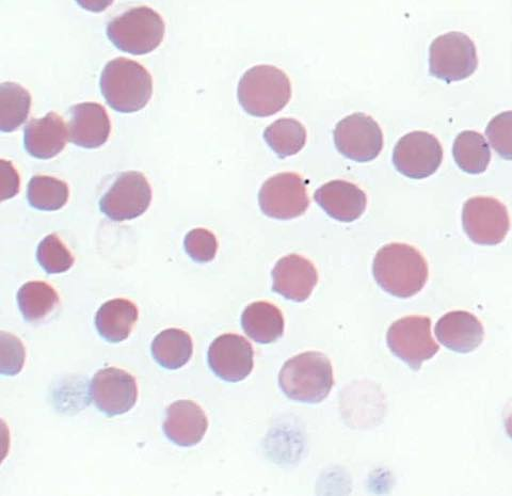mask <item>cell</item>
Returning <instances> with one entry per match:
<instances>
[{"instance_id":"cell-1","label":"cell","mask_w":512,"mask_h":496,"mask_svg":"<svg viewBox=\"0 0 512 496\" xmlns=\"http://www.w3.org/2000/svg\"><path fill=\"white\" fill-rule=\"evenodd\" d=\"M373 274L383 291L407 299L423 290L429 269L418 249L407 244L393 243L383 246L377 252Z\"/></svg>"},{"instance_id":"cell-2","label":"cell","mask_w":512,"mask_h":496,"mask_svg":"<svg viewBox=\"0 0 512 496\" xmlns=\"http://www.w3.org/2000/svg\"><path fill=\"white\" fill-rule=\"evenodd\" d=\"M279 384L283 393L295 402L319 404L334 386L332 364L320 352H304L283 365Z\"/></svg>"},{"instance_id":"cell-3","label":"cell","mask_w":512,"mask_h":496,"mask_svg":"<svg viewBox=\"0 0 512 496\" xmlns=\"http://www.w3.org/2000/svg\"><path fill=\"white\" fill-rule=\"evenodd\" d=\"M101 91L112 109L122 114H133L150 102L152 76L140 63L117 58L106 64L101 76Z\"/></svg>"},{"instance_id":"cell-4","label":"cell","mask_w":512,"mask_h":496,"mask_svg":"<svg viewBox=\"0 0 512 496\" xmlns=\"http://www.w3.org/2000/svg\"><path fill=\"white\" fill-rule=\"evenodd\" d=\"M237 96L240 106L253 117L278 114L292 99L290 78L274 66H256L240 79Z\"/></svg>"},{"instance_id":"cell-5","label":"cell","mask_w":512,"mask_h":496,"mask_svg":"<svg viewBox=\"0 0 512 496\" xmlns=\"http://www.w3.org/2000/svg\"><path fill=\"white\" fill-rule=\"evenodd\" d=\"M165 22L149 7H138L117 16L107 27L108 39L118 50L140 56L156 50L165 37Z\"/></svg>"},{"instance_id":"cell-6","label":"cell","mask_w":512,"mask_h":496,"mask_svg":"<svg viewBox=\"0 0 512 496\" xmlns=\"http://www.w3.org/2000/svg\"><path fill=\"white\" fill-rule=\"evenodd\" d=\"M477 66L475 44L462 32H448L430 45L429 72L446 83L470 77Z\"/></svg>"},{"instance_id":"cell-7","label":"cell","mask_w":512,"mask_h":496,"mask_svg":"<svg viewBox=\"0 0 512 496\" xmlns=\"http://www.w3.org/2000/svg\"><path fill=\"white\" fill-rule=\"evenodd\" d=\"M387 342L392 354L413 371H420L422 364L440 350L431 335V320L424 316L396 320L388 331Z\"/></svg>"},{"instance_id":"cell-8","label":"cell","mask_w":512,"mask_h":496,"mask_svg":"<svg viewBox=\"0 0 512 496\" xmlns=\"http://www.w3.org/2000/svg\"><path fill=\"white\" fill-rule=\"evenodd\" d=\"M262 212L274 219L290 220L308 211L310 199L306 181L296 173H279L267 180L259 194Z\"/></svg>"},{"instance_id":"cell-9","label":"cell","mask_w":512,"mask_h":496,"mask_svg":"<svg viewBox=\"0 0 512 496\" xmlns=\"http://www.w3.org/2000/svg\"><path fill=\"white\" fill-rule=\"evenodd\" d=\"M464 232L473 243L483 246L499 245L510 229L506 206L498 199L475 197L463 206Z\"/></svg>"},{"instance_id":"cell-10","label":"cell","mask_w":512,"mask_h":496,"mask_svg":"<svg viewBox=\"0 0 512 496\" xmlns=\"http://www.w3.org/2000/svg\"><path fill=\"white\" fill-rule=\"evenodd\" d=\"M152 189L142 173H122L100 200V210L110 220H133L148 211Z\"/></svg>"},{"instance_id":"cell-11","label":"cell","mask_w":512,"mask_h":496,"mask_svg":"<svg viewBox=\"0 0 512 496\" xmlns=\"http://www.w3.org/2000/svg\"><path fill=\"white\" fill-rule=\"evenodd\" d=\"M333 138L336 149L357 163L372 162L383 148V134L379 124L361 112L341 120L335 126Z\"/></svg>"},{"instance_id":"cell-12","label":"cell","mask_w":512,"mask_h":496,"mask_svg":"<svg viewBox=\"0 0 512 496\" xmlns=\"http://www.w3.org/2000/svg\"><path fill=\"white\" fill-rule=\"evenodd\" d=\"M443 160L440 141L426 132H412L399 139L393 164L399 173L412 180H423L436 173Z\"/></svg>"},{"instance_id":"cell-13","label":"cell","mask_w":512,"mask_h":496,"mask_svg":"<svg viewBox=\"0 0 512 496\" xmlns=\"http://www.w3.org/2000/svg\"><path fill=\"white\" fill-rule=\"evenodd\" d=\"M90 396L96 408L107 416L121 415L136 405L137 382L132 374L120 368L108 367L93 377Z\"/></svg>"},{"instance_id":"cell-14","label":"cell","mask_w":512,"mask_h":496,"mask_svg":"<svg viewBox=\"0 0 512 496\" xmlns=\"http://www.w3.org/2000/svg\"><path fill=\"white\" fill-rule=\"evenodd\" d=\"M208 365L220 379L239 382L246 379L254 366L252 345L237 334H223L208 349Z\"/></svg>"},{"instance_id":"cell-15","label":"cell","mask_w":512,"mask_h":496,"mask_svg":"<svg viewBox=\"0 0 512 496\" xmlns=\"http://www.w3.org/2000/svg\"><path fill=\"white\" fill-rule=\"evenodd\" d=\"M271 275L272 291L295 302L308 300L318 283V272L313 263L298 254L284 256Z\"/></svg>"},{"instance_id":"cell-16","label":"cell","mask_w":512,"mask_h":496,"mask_svg":"<svg viewBox=\"0 0 512 496\" xmlns=\"http://www.w3.org/2000/svg\"><path fill=\"white\" fill-rule=\"evenodd\" d=\"M316 203L333 219L341 222H354L366 210L365 192L350 182L336 180L315 191Z\"/></svg>"},{"instance_id":"cell-17","label":"cell","mask_w":512,"mask_h":496,"mask_svg":"<svg viewBox=\"0 0 512 496\" xmlns=\"http://www.w3.org/2000/svg\"><path fill=\"white\" fill-rule=\"evenodd\" d=\"M435 332L442 345L458 354H470L485 339L483 324L467 311L446 313L439 319Z\"/></svg>"},{"instance_id":"cell-18","label":"cell","mask_w":512,"mask_h":496,"mask_svg":"<svg viewBox=\"0 0 512 496\" xmlns=\"http://www.w3.org/2000/svg\"><path fill=\"white\" fill-rule=\"evenodd\" d=\"M69 139L75 146L98 149L107 142L111 125L105 108L96 103H83L71 108Z\"/></svg>"},{"instance_id":"cell-19","label":"cell","mask_w":512,"mask_h":496,"mask_svg":"<svg viewBox=\"0 0 512 496\" xmlns=\"http://www.w3.org/2000/svg\"><path fill=\"white\" fill-rule=\"evenodd\" d=\"M207 428L206 414L191 400H179L168 407L164 431L174 444L183 447L195 446L203 440Z\"/></svg>"},{"instance_id":"cell-20","label":"cell","mask_w":512,"mask_h":496,"mask_svg":"<svg viewBox=\"0 0 512 496\" xmlns=\"http://www.w3.org/2000/svg\"><path fill=\"white\" fill-rule=\"evenodd\" d=\"M69 138L63 119L50 112L44 118L31 120L25 127L24 146L32 157L51 159L60 154Z\"/></svg>"},{"instance_id":"cell-21","label":"cell","mask_w":512,"mask_h":496,"mask_svg":"<svg viewBox=\"0 0 512 496\" xmlns=\"http://www.w3.org/2000/svg\"><path fill=\"white\" fill-rule=\"evenodd\" d=\"M138 315V308L132 301L112 299L105 302L96 313L95 327L107 342L121 343L131 335Z\"/></svg>"},{"instance_id":"cell-22","label":"cell","mask_w":512,"mask_h":496,"mask_svg":"<svg viewBox=\"0 0 512 496\" xmlns=\"http://www.w3.org/2000/svg\"><path fill=\"white\" fill-rule=\"evenodd\" d=\"M242 326L254 342L271 344L282 338L284 317L275 304L265 301L253 302L242 315Z\"/></svg>"},{"instance_id":"cell-23","label":"cell","mask_w":512,"mask_h":496,"mask_svg":"<svg viewBox=\"0 0 512 496\" xmlns=\"http://www.w3.org/2000/svg\"><path fill=\"white\" fill-rule=\"evenodd\" d=\"M154 360L166 370H179L186 365L194 354L191 336L181 329H167L160 332L152 346Z\"/></svg>"},{"instance_id":"cell-24","label":"cell","mask_w":512,"mask_h":496,"mask_svg":"<svg viewBox=\"0 0 512 496\" xmlns=\"http://www.w3.org/2000/svg\"><path fill=\"white\" fill-rule=\"evenodd\" d=\"M18 303L26 322L38 323L57 308L59 296L51 285L31 281L20 288Z\"/></svg>"},{"instance_id":"cell-25","label":"cell","mask_w":512,"mask_h":496,"mask_svg":"<svg viewBox=\"0 0 512 496\" xmlns=\"http://www.w3.org/2000/svg\"><path fill=\"white\" fill-rule=\"evenodd\" d=\"M453 155L457 166L470 174L484 173L491 160V152L482 134L462 132L455 140Z\"/></svg>"},{"instance_id":"cell-26","label":"cell","mask_w":512,"mask_h":496,"mask_svg":"<svg viewBox=\"0 0 512 496\" xmlns=\"http://www.w3.org/2000/svg\"><path fill=\"white\" fill-rule=\"evenodd\" d=\"M264 139L280 158H286L298 154L306 146L307 131L299 121L282 118L266 128Z\"/></svg>"},{"instance_id":"cell-27","label":"cell","mask_w":512,"mask_h":496,"mask_svg":"<svg viewBox=\"0 0 512 496\" xmlns=\"http://www.w3.org/2000/svg\"><path fill=\"white\" fill-rule=\"evenodd\" d=\"M31 95L22 86L4 83L0 86V130L11 133L20 128L28 118Z\"/></svg>"},{"instance_id":"cell-28","label":"cell","mask_w":512,"mask_h":496,"mask_svg":"<svg viewBox=\"0 0 512 496\" xmlns=\"http://www.w3.org/2000/svg\"><path fill=\"white\" fill-rule=\"evenodd\" d=\"M69 187L66 183L47 175H36L28 184L27 199L39 211L60 210L69 200Z\"/></svg>"},{"instance_id":"cell-29","label":"cell","mask_w":512,"mask_h":496,"mask_svg":"<svg viewBox=\"0 0 512 496\" xmlns=\"http://www.w3.org/2000/svg\"><path fill=\"white\" fill-rule=\"evenodd\" d=\"M40 266L50 275L63 274L74 265V256L56 235H47L37 250Z\"/></svg>"},{"instance_id":"cell-30","label":"cell","mask_w":512,"mask_h":496,"mask_svg":"<svg viewBox=\"0 0 512 496\" xmlns=\"http://www.w3.org/2000/svg\"><path fill=\"white\" fill-rule=\"evenodd\" d=\"M184 247L192 261L205 264L215 259L218 242L212 232L205 229H195L186 235Z\"/></svg>"},{"instance_id":"cell-31","label":"cell","mask_w":512,"mask_h":496,"mask_svg":"<svg viewBox=\"0 0 512 496\" xmlns=\"http://www.w3.org/2000/svg\"><path fill=\"white\" fill-rule=\"evenodd\" d=\"M486 134L494 151L502 158L512 160V111L494 117Z\"/></svg>"},{"instance_id":"cell-32","label":"cell","mask_w":512,"mask_h":496,"mask_svg":"<svg viewBox=\"0 0 512 496\" xmlns=\"http://www.w3.org/2000/svg\"><path fill=\"white\" fill-rule=\"evenodd\" d=\"M2 374L13 376L22 371L25 361V348L20 339L2 332Z\"/></svg>"},{"instance_id":"cell-33","label":"cell","mask_w":512,"mask_h":496,"mask_svg":"<svg viewBox=\"0 0 512 496\" xmlns=\"http://www.w3.org/2000/svg\"><path fill=\"white\" fill-rule=\"evenodd\" d=\"M0 188L2 201L13 198L20 190V176L13 165L6 160L0 162Z\"/></svg>"},{"instance_id":"cell-34","label":"cell","mask_w":512,"mask_h":496,"mask_svg":"<svg viewBox=\"0 0 512 496\" xmlns=\"http://www.w3.org/2000/svg\"><path fill=\"white\" fill-rule=\"evenodd\" d=\"M76 3L88 11L99 13L110 7L114 0H76Z\"/></svg>"},{"instance_id":"cell-35","label":"cell","mask_w":512,"mask_h":496,"mask_svg":"<svg viewBox=\"0 0 512 496\" xmlns=\"http://www.w3.org/2000/svg\"><path fill=\"white\" fill-rule=\"evenodd\" d=\"M505 426L508 436L510 437V439H512V413L506 419Z\"/></svg>"}]
</instances>
